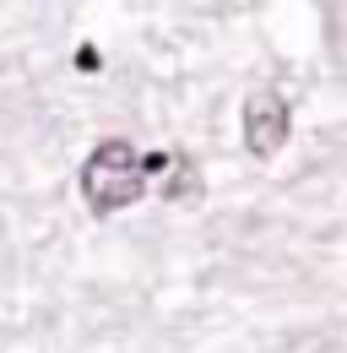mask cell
I'll return each mask as SVG.
<instances>
[{
    "label": "cell",
    "mask_w": 347,
    "mask_h": 353,
    "mask_svg": "<svg viewBox=\"0 0 347 353\" xmlns=\"http://www.w3.org/2000/svg\"><path fill=\"white\" fill-rule=\"evenodd\" d=\"M141 190H147V158H141L130 141L109 136V141H98V147L87 152V163H82V196H87V207H92L98 218L136 207Z\"/></svg>",
    "instance_id": "obj_1"
},
{
    "label": "cell",
    "mask_w": 347,
    "mask_h": 353,
    "mask_svg": "<svg viewBox=\"0 0 347 353\" xmlns=\"http://www.w3.org/2000/svg\"><path fill=\"white\" fill-rule=\"evenodd\" d=\"M288 131H293V120H288V103H282L277 92H255V98L244 103V147H250L255 158L282 152Z\"/></svg>",
    "instance_id": "obj_2"
},
{
    "label": "cell",
    "mask_w": 347,
    "mask_h": 353,
    "mask_svg": "<svg viewBox=\"0 0 347 353\" xmlns=\"http://www.w3.org/2000/svg\"><path fill=\"white\" fill-rule=\"evenodd\" d=\"M163 196H169V201H196V196H201V174H196V163H190L185 152H174L169 174H163Z\"/></svg>",
    "instance_id": "obj_3"
},
{
    "label": "cell",
    "mask_w": 347,
    "mask_h": 353,
    "mask_svg": "<svg viewBox=\"0 0 347 353\" xmlns=\"http://www.w3.org/2000/svg\"><path fill=\"white\" fill-rule=\"evenodd\" d=\"M98 65H103V60H98V49H92V44L76 49V71H98Z\"/></svg>",
    "instance_id": "obj_4"
}]
</instances>
